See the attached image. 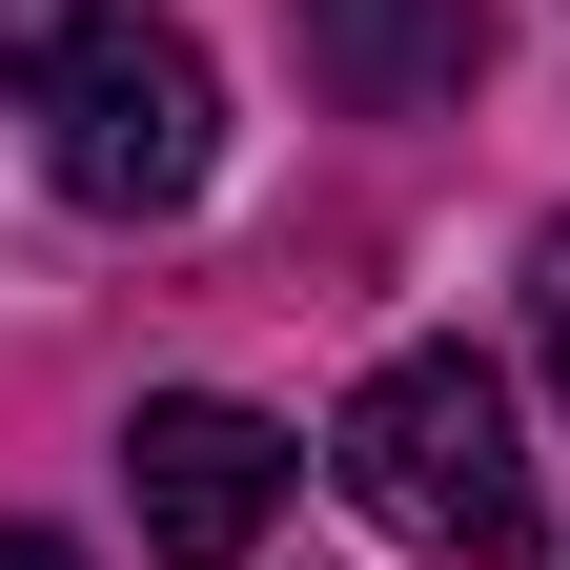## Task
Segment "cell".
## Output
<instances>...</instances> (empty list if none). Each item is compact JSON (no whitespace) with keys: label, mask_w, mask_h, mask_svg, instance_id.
Returning a JSON list of instances; mask_svg holds the SVG:
<instances>
[{"label":"cell","mask_w":570,"mask_h":570,"mask_svg":"<svg viewBox=\"0 0 570 570\" xmlns=\"http://www.w3.org/2000/svg\"><path fill=\"white\" fill-rule=\"evenodd\" d=\"M326 469H346V510L387 550H428V570H530V530H550L530 449H510V367H469V346H387V367L346 387Z\"/></svg>","instance_id":"6da1fadb"},{"label":"cell","mask_w":570,"mask_h":570,"mask_svg":"<svg viewBox=\"0 0 570 570\" xmlns=\"http://www.w3.org/2000/svg\"><path fill=\"white\" fill-rule=\"evenodd\" d=\"M204 164H225V82H204L184 21H102L41 61V184L82 204V225H164V204H204Z\"/></svg>","instance_id":"7a4b0ae2"},{"label":"cell","mask_w":570,"mask_h":570,"mask_svg":"<svg viewBox=\"0 0 570 570\" xmlns=\"http://www.w3.org/2000/svg\"><path fill=\"white\" fill-rule=\"evenodd\" d=\"M285 428L265 407H225V387H142V428H122V510H142V550L164 570H245L265 530H285Z\"/></svg>","instance_id":"3957f363"},{"label":"cell","mask_w":570,"mask_h":570,"mask_svg":"<svg viewBox=\"0 0 570 570\" xmlns=\"http://www.w3.org/2000/svg\"><path fill=\"white\" fill-rule=\"evenodd\" d=\"M306 21V61L367 122H407V102H469V61H489V0H285Z\"/></svg>","instance_id":"277c9868"},{"label":"cell","mask_w":570,"mask_h":570,"mask_svg":"<svg viewBox=\"0 0 570 570\" xmlns=\"http://www.w3.org/2000/svg\"><path fill=\"white\" fill-rule=\"evenodd\" d=\"M82 21H102V0H0V82H41V61L82 41Z\"/></svg>","instance_id":"5b68a950"},{"label":"cell","mask_w":570,"mask_h":570,"mask_svg":"<svg viewBox=\"0 0 570 570\" xmlns=\"http://www.w3.org/2000/svg\"><path fill=\"white\" fill-rule=\"evenodd\" d=\"M530 346H550V407H570V225L530 245Z\"/></svg>","instance_id":"8992f818"},{"label":"cell","mask_w":570,"mask_h":570,"mask_svg":"<svg viewBox=\"0 0 570 570\" xmlns=\"http://www.w3.org/2000/svg\"><path fill=\"white\" fill-rule=\"evenodd\" d=\"M0 570H102V550H61V530H0Z\"/></svg>","instance_id":"52a82bcc"}]
</instances>
